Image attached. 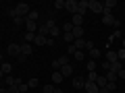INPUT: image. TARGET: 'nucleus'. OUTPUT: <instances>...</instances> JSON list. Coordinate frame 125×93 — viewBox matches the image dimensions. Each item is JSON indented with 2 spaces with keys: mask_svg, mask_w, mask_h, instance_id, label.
Listing matches in <instances>:
<instances>
[{
  "mask_svg": "<svg viewBox=\"0 0 125 93\" xmlns=\"http://www.w3.org/2000/svg\"><path fill=\"white\" fill-rule=\"evenodd\" d=\"M29 10H31V8H29L27 2H19V4L15 6V15H17V17H23V19L29 15Z\"/></svg>",
  "mask_w": 125,
  "mask_h": 93,
  "instance_id": "1",
  "label": "nucleus"
},
{
  "mask_svg": "<svg viewBox=\"0 0 125 93\" xmlns=\"http://www.w3.org/2000/svg\"><path fill=\"white\" fill-rule=\"evenodd\" d=\"M102 25H111V27H115V29H119L121 21H119V19H115L113 15H102Z\"/></svg>",
  "mask_w": 125,
  "mask_h": 93,
  "instance_id": "2",
  "label": "nucleus"
},
{
  "mask_svg": "<svg viewBox=\"0 0 125 93\" xmlns=\"http://www.w3.org/2000/svg\"><path fill=\"white\" fill-rule=\"evenodd\" d=\"M4 83H6V87H19V85L23 83L19 77H13V75H6L4 77Z\"/></svg>",
  "mask_w": 125,
  "mask_h": 93,
  "instance_id": "3",
  "label": "nucleus"
},
{
  "mask_svg": "<svg viewBox=\"0 0 125 93\" xmlns=\"http://www.w3.org/2000/svg\"><path fill=\"white\" fill-rule=\"evenodd\" d=\"M88 10H92L94 15H102V2H98V0H90Z\"/></svg>",
  "mask_w": 125,
  "mask_h": 93,
  "instance_id": "4",
  "label": "nucleus"
},
{
  "mask_svg": "<svg viewBox=\"0 0 125 93\" xmlns=\"http://www.w3.org/2000/svg\"><path fill=\"white\" fill-rule=\"evenodd\" d=\"M117 6L115 0H106V2H102V15H113V8Z\"/></svg>",
  "mask_w": 125,
  "mask_h": 93,
  "instance_id": "5",
  "label": "nucleus"
},
{
  "mask_svg": "<svg viewBox=\"0 0 125 93\" xmlns=\"http://www.w3.org/2000/svg\"><path fill=\"white\" fill-rule=\"evenodd\" d=\"M6 52H9V56H17V58H21V46H19V44H9Z\"/></svg>",
  "mask_w": 125,
  "mask_h": 93,
  "instance_id": "6",
  "label": "nucleus"
},
{
  "mask_svg": "<svg viewBox=\"0 0 125 93\" xmlns=\"http://www.w3.org/2000/svg\"><path fill=\"white\" fill-rule=\"evenodd\" d=\"M88 6H90V0H79V2H77V15L83 17V15L88 13Z\"/></svg>",
  "mask_w": 125,
  "mask_h": 93,
  "instance_id": "7",
  "label": "nucleus"
},
{
  "mask_svg": "<svg viewBox=\"0 0 125 93\" xmlns=\"http://www.w3.org/2000/svg\"><path fill=\"white\" fill-rule=\"evenodd\" d=\"M65 10L71 15H77V0H65Z\"/></svg>",
  "mask_w": 125,
  "mask_h": 93,
  "instance_id": "8",
  "label": "nucleus"
},
{
  "mask_svg": "<svg viewBox=\"0 0 125 93\" xmlns=\"http://www.w3.org/2000/svg\"><path fill=\"white\" fill-rule=\"evenodd\" d=\"M38 19H40V10L31 8V10H29V15L25 17V21H33V23H38Z\"/></svg>",
  "mask_w": 125,
  "mask_h": 93,
  "instance_id": "9",
  "label": "nucleus"
},
{
  "mask_svg": "<svg viewBox=\"0 0 125 93\" xmlns=\"http://www.w3.org/2000/svg\"><path fill=\"white\" fill-rule=\"evenodd\" d=\"M38 25H40V23H33V21H25L27 33H38Z\"/></svg>",
  "mask_w": 125,
  "mask_h": 93,
  "instance_id": "10",
  "label": "nucleus"
},
{
  "mask_svg": "<svg viewBox=\"0 0 125 93\" xmlns=\"http://www.w3.org/2000/svg\"><path fill=\"white\" fill-rule=\"evenodd\" d=\"M83 89H85L88 93H98V91H100V89H98V85H96V83H88V81H85Z\"/></svg>",
  "mask_w": 125,
  "mask_h": 93,
  "instance_id": "11",
  "label": "nucleus"
},
{
  "mask_svg": "<svg viewBox=\"0 0 125 93\" xmlns=\"http://www.w3.org/2000/svg\"><path fill=\"white\" fill-rule=\"evenodd\" d=\"M31 56V44H21V58Z\"/></svg>",
  "mask_w": 125,
  "mask_h": 93,
  "instance_id": "12",
  "label": "nucleus"
},
{
  "mask_svg": "<svg viewBox=\"0 0 125 93\" xmlns=\"http://www.w3.org/2000/svg\"><path fill=\"white\" fill-rule=\"evenodd\" d=\"M83 85H85L83 77H75V79H73V87H75V89H83Z\"/></svg>",
  "mask_w": 125,
  "mask_h": 93,
  "instance_id": "13",
  "label": "nucleus"
},
{
  "mask_svg": "<svg viewBox=\"0 0 125 93\" xmlns=\"http://www.w3.org/2000/svg\"><path fill=\"white\" fill-rule=\"evenodd\" d=\"M58 72H61L62 77H71V75H73V66H71V64H67V66H61V70H58Z\"/></svg>",
  "mask_w": 125,
  "mask_h": 93,
  "instance_id": "14",
  "label": "nucleus"
},
{
  "mask_svg": "<svg viewBox=\"0 0 125 93\" xmlns=\"http://www.w3.org/2000/svg\"><path fill=\"white\" fill-rule=\"evenodd\" d=\"M96 85H98V89H104V87L108 85L106 77H104V75H98V79H96Z\"/></svg>",
  "mask_w": 125,
  "mask_h": 93,
  "instance_id": "15",
  "label": "nucleus"
},
{
  "mask_svg": "<svg viewBox=\"0 0 125 93\" xmlns=\"http://www.w3.org/2000/svg\"><path fill=\"white\" fill-rule=\"evenodd\" d=\"M71 23H73V27H81L83 17H81V15H73V17H71Z\"/></svg>",
  "mask_w": 125,
  "mask_h": 93,
  "instance_id": "16",
  "label": "nucleus"
},
{
  "mask_svg": "<svg viewBox=\"0 0 125 93\" xmlns=\"http://www.w3.org/2000/svg\"><path fill=\"white\" fill-rule=\"evenodd\" d=\"M38 35H48V25H46V23H40V25H38Z\"/></svg>",
  "mask_w": 125,
  "mask_h": 93,
  "instance_id": "17",
  "label": "nucleus"
},
{
  "mask_svg": "<svg viewBox=\"0 0 125 93\" xmlns=\"http://www.w3.org/2000/svg\"><path fill=\"white\" fill-rule=\"evenodd\" d=\"M0 70L4 72V77H6L10 70H13V64H9V62H2V64H0Z\"/></svg>",
  "mask_w": 125,
  "mask_h": 93,
  "instance_id": "18",
  "label": "nucleus"
},
{
  "mask_svg": "<svg viewBox=\"0 0 125 93\" xmlns=\"http://www.w3.org/2000/svg\"><path fill=\"white\" fill-rule=\"evenodd\" d=\"M73 37L75 39H81L83 37V27H73Z\"/></svg>",
  "mask_w": 125,
  "mask_h": 93,
  "instance_id": "19",
  "label": "nucleus"
},
{
  "mask_svg": "<svg viewBox=\"0 0 125 93\" xmlns=\"http://www.w3.org/2000/svg\"><path fill=\"white\" fill-rule=\"evenodd\" d=\"M117 60H119V58H117V52L108 50V52H106V62H111V64H113V62H117Z\"/></svg>",
  "mask_w": 125,
  "mask_h": 93,
  "instance_id": "20",
  "label": "nucleus"
},
{
  "mask_svg": "<svg viewBox=\"0 0 125 93\" xmlns=\"http://www.w3.org/2000/svg\"><path fill=\"white\" fill-rule=\"evenodd\" d=\"M88 56H90V60H96V58H100L102 54H100L98 48H94V50H90V52H88Z\"/></svg>",
  "mask_w": 125,
  "mask_h": 93,
  "instance_id": "21",
  "label": "nucleus"
},
{
  "mask_svg": "<svg viewBox=\"0 0 125 93\" xmlns=\"http://www.w3.org/2000/svg\"><path fill=\"white\" fill-rule=\"evenodd\" d=\"M62 79H65V77H62L61 72H52V85H58V83H62Z\"/></svg>",
  "mask_w": 125,
  "mask_h": 93,
  "instance_id": "22",
  "label": "nucleus"
},
{
  "mask_svg": "<svg viewBox=\"0 0 125 93\" xmlns=\"http://www.w3.org/2000/svg\"><path fill=\"white\" fill-rule=\"evenodd\" d=\"M56 60H58V64H61V66H67V64H69V54H62V56H58Z\"/></svg>",
  "mask_w": 125,
  "mask_h": 93,
  "instance_id": "23",
  "label": "nucleus"
},
{
  "mask_svg": "<svg viewBox=\"0 0 125 93\" xmlns=\"http://www.w3.org/2000/svg\"><path fill=\"white\" fill-rule=\"evenodd\" d=\"M48 35H50V37H58V35H61V29H58L56 25L50 27V29H48Z\"/></svg>",
  "mask_w": 125,
  "mask_h": 93,
  "instance_id": "24",
  "label": "nucleus"
},
{
  "mask_svg": "<svg viewBox=\"0 0 125 93\" xmlns=\"http://www.w3.org/2000/svg\"><path fill=\"white\" fill-rule=\"evenodd\" d=\"M85 56H88V54H85V52H83V50H77V52H75V54H73V58H75V60H77V62H81V60H83V58H85Z\"/></svg>",
  "mask_w": 125,
  "mask_h": 93,
  "instance_id": "25",
  "label": "nucleus"
},
{
  "mask_svg": "<svg viewBox=\"0 0 125 93\" xmlns=\"http://www.w3.org/2000/svg\"><path fill=\"white\" fill-rule=\"evenodd\" d=\"M104 77H106V81H108V83H117V79H119V77H117V72H111V70H108Z\"/></svg>",
  "mask_w": 125,
  "mask_h": 93,
  "instance_id": "26",
  "label": "nucleus"
},
{
  "mask_svg": "<svg viewBox=\"0 0 125 93\" xmlns=\"http://www.w3.org/2000/svg\"><path fill=\"white\" fill-rule=\"evenodd\" d=\"M73 46H75L77 50H85V39H83V37H81V39H75V41H73Z\"/></svg>",
  "mask_w": 125,
  "mask_h": 93,
  "instance_id": "27",
  "label": "nucleus"
},
{
  "mask_svg": "<svg viewBox=\"0 0 125 93\" xmlns=\"http://www.w3.org/2000/svg\"><path fill=\"white\" fill-rule=\"evenodd\" d=\"M33 44H36V46H46V37H44V35H38V33H36V39H33Z\"/></svg>",
  "mask_w": 125,
  "mask_h": 93,
  "instance_id": "28",
  "label": "nucleus"
},
{
  "mask_svg": "<svg viewBox=\"0 0 125 93\" xmlns=\"http://www.w3.org/2000/svg\"><path fill=\"white\" fill-rule=\"evenodd\" d=\"M96 79H98V72H88L85 75V81L88 83H96Z\"/></svg>",
  "mask_w": 125,
  "mask_h": 93,
  "instance_id": "29",
  "label": "nucleus"
},
{
  "mask_svg": "<svg viewBox=\"0 0 125 93\" xmlns=\"http://www.w3.org/2000/svg\"><path fill=\"white\" fill-rule=\"evenodd\" d=\"M85 68H88V72H94V70H96V60H88Z\"/></svg>",
  "mask_w": 125,
  "mask_h": 93,
  "instance_id": "30",
  "label": "nucleus"
},
{
  "mask_svg": "<svg viewBox=\"0 0 125 93\" xmlns=\"http://www.w3.org/2000/svg\"><path fill=\"white\" fill-rule=\"evenodd\" d=\"M62 31L65 33H73V23H62Z\"/></svg>",
  "mask_w": 125,
  "mask_h": 93,
  "instance_id": "31",
  "label": "nucleus"
},
{
  "mask_svg": "<svg viewBox=\"0 0 125 93\" xmlns=\"http://www.w3.org/2000/svg\"><path fill=\"white\" fill-rule=\"evenodd\" d=\"M23 39H25V44H31V41L36 39V33H25V35H23Z\"/></svg>",
  "mask_w": 125,
  "mask_h": 93,
  "instance_id": "32",
  "label": "nucleus"
},
{
  "mask_svg": "<svg viewBox=\"0 0 125 93\" xmlns=\"http://www.w3.org/2000/svg\"><path fill=\"white\" fill-rule=\"evenodd\" d=\"M62 39L67 41V44H69V46H71V44H73V41H75V37H73V33H65V35H62Z\"/></svg>",
  "mask_w": 125,
  "mask_h": 93,
  "instance_id": "33",
  "label": "nucleus"
},
{
  "mask_svg": "<svg viewBox=\"0 0 125 93\" xmlns=\"http://www.w3.org/2000/svg\"><path fill=\"white\" fill-rule=\"evenodd\" d=\"M54 89H56V85H44V93H54Z\"/></svg>",
  "mask_w": 125,
  "mask_h": 93,
  "instance_id": "34",
  "label": "nucleus"
},
{
  "mask_svg": "<svg viewBox=\"0 0 125 93\" xmlns=\"http://www.w3.org/2000/svg\"><path fill=\"white\" fill-rule=\"evenodd\" d=\"M54 8H58V10H65V0H56V2H54Z\"/></svg>",
  "mask_w": 125,
  "mask_h": 93,
  "instance_id": "35",
  "label": "nucleus"
},
{
  "mask_svg": "<svg viewBox=\"0 0 125 93\" xmlns=\"http://www.w3.org/2000/svg\"><path fill=\"white\" fill-rule=\"evenodd\" d=\"M117 58H119V60H121V62L125 64V50H123V48H121L119 52H117Z\"/></svg>",
  "mask_w": 125,
  "mask_h": 93,
  "instance_id": "36",
  "label": "nucleus"
},
{
  "mask_svg": "<svg viewBox=\"0 0 125 93\" xmlns=\"http://www.w3.org/2000/svg\"><path fill=\"white\" fill-rule=\"evenodd\" d=\"M19 91H21V93L29 91V85H27V83H21V85H19Z\"/></svg>",
  "mask_w": 125,
  "mask_h": 93,
  "instance_id": "37",
  "label": "nucleus"
},
{
  "mask_svg": "<svg viewBox=\"0 0 125 93\" xmlns=\"http://www.w3.org/2000/svg\"><path fill=\"white\" fill-rule=\"evenodd\" d=\"M75 52H77V48H75V46L71 44V46H69V48H67V54H69V56H73V54H75Z\"/></svg>",
  "mask_w": 125,
  "mask_h": 93,
  "instance_id": "38",
  "label": "nucleus"
},
{
  "mask_svg": "<svg viewBox=\"0 0 125 93\" xmlns=\"http://www.w3.org/2000/svg\"><path fill=\"white\" fill-rule=\"evenodd\" d=\"M119 37H121V31L117 29V31H113V35L108 37V39H119Z\"/></svg>",
  "mask_w": 125,
  "mask_h": 93,
  "instance_id": "39",
  "label": "nucleus"
},
{
  "mask_svg": "<svg viewBox=\"0 0 125 93\" xmlns=\"http://www.w3.org/2000/svg\"><path fill=\"white\" fill-rule=\"evenodd\" d=\"M13 21H15V25H23V23H25V19H23V17H15Z\"/></svg>",
  "mask_w": 125,
  "mask_h": 93,
  "instance_id": "40",
  "label": "nucleus"
},
{
  "mask_svg": "<svg viewBox=\"0 0 125 93\" xmlns=\"http://www.w3.org/2000/svg\"><path fill=\"white\" fill-rule=\"evenodd\" d=\"M27 85H29V87H38L40 81H38V79H29V83H27Z\"/></svg>",
  "mask_w": 125,
  "mask_h": 93,
  "instance_id": "41",
  "label": "nucleus"
},
{
  "mask_svg": "<svg viewBox=\"0 0 125 93\" xmlns=\"http://www.w3.org/2000/svg\"><path fill=\"white\" fill-rule=\"evenodd\" d=\"M106 89H108L111 93H117V91H115V89H117V85H115V83H108V85H106Z\"/></svg>",
  "mask_w": 125,
  "mask_h": 93,
  "instance_id": "42",
  "label": "nucleus"
},
{
  "mask_svg": "<svg viewBox=\"0 0 125 93\" xmlns=\"http://www.w3.org/2000/svg\"><path fill=\"white\" fill-rule=\"evenodd\" d=\"M94 48H96L94 41H85V50H88V52H90V50H94Z\"/></svg>",
  "mask_w": 125,
  "mask_h": 93,
  "instance_id": "43",
  "label": "nucleus"
},
{
  "mask_svg": "<svg viewBox=\"0 0 125 93\" xmlns=\"http://www.w3.org/2000/svg\"><path fill=\"white\" fill-rule=\"evenodd\" d=\"M117 77H119V79H123V81H125V68H121V70L117 72Z\"/></svg>",
  "mask_w": 125,
  "mask_h": 93,
  "instance_id": "44",
  "label": "nucleus"
},
{
  "mask_svg": "<svg viewBox=\"0 0 125 93\" xmlns=\"http://www.w3.org/2000/svg\"><path fill=\"white\" fill-rule=\"evenodd\" d=\"M102 68L108 72V68H111V62H106V60H104V62H102Z\"/></svg>",
  "mask_w": 125,
  "mask_h": 93,
  "instance_id": "45",
  "label": "nucleus"
},
{
  "mask_svg": "<svg viewBox=\"0 0 125 93\" xmlns=\"http://www.w3.org/2000/svg\"><path fill=\"white\" fill-rule=\"evenodd\" d=\"M9 93H21V91H19V87H9Z\"/></svg>",
  "mask_w": 125,
  "mask_h": 93,
  "instance_id": "46",
  "label": "nucleus"
},
{
  "mask_svg": "<svg viewBox=\"0 0 125 93\" xmlns=\"http://www.w3.org/2000/svg\"><path fill=\"white\" fill-rule=\"evenodd\" d=\"M52 68H54V70H58V68H61V64H58V60H54V62H52Z\"/></svg>",
  "mask_w": 125,
  "mask_h": 93,
  "instance_id": "47",
  "label": "nucleus"
},
{
  "mask_svg": "<svg viewBox=\"0 0 125 93\" xmlns=\"http://www.w3.org/2000/svg\"><path fill=\"white\" fill-rule=\"evenodd\" d=\"M46 46H54V39H52V37H46Z\"/></svg>",
  "mask_w": 125,
  "mask_h": 93,
  "instance_id": "48",
  "label": "nucleus"
},
{
  "mask_svg": "<svg viewBox=\"0 0 125 93\" xmlns=\"http://www.w3.org/2000/svg\"><path fill=\"white\" fill-rule=\"evenodd\" d=\"M98 93H111V91H108V89H106V87H104V89H100V91H98Z\"/></svg>",
  "mask_w": 125,
  "mask_h": 93,
  "instance_id": "49",
  "label": "nucleus"
},
{
  "mask_svg": "<svg viewBox=\"0 0 125 93\" xmlns=\"http://www.w3.org/2000/svg\"><path fill=\"white\" fill-rule=\"evenodd\" d=\"M0 93H9V89H2V87H0Z\"/></svg>",
  "mask_w": 125,
  "mask_h": 93,
  "instance_id": "50",
  "label": "nucleus"
},
{
  "mask_svg": "<svg viewBox=\"0 0 125 93\" xmlns=\"http://www.w3.org/2000/svg\"><path fill=\"white\" fill-rule=\"evenodd\" d=\"M54 93H62V89H58V87H56V89H54Z\"/></svg>",
  "mask_w": 125,
  "mask_h": 93,
  "instance_id": "51",
  "label": "nucleus"
},
{
  "mask_svg": "<svg viewBox=\"0 0 125 93\" xmlns=\"http://www.w3.org/2000/svg\"><path fill=\"white\" fill-rule=\"evenodd\" d=\"M2 77H4V72H2V70H0V79H2Z\"/></svg>",
  "mask_w": 125,
  "mask_h": 93,
  "instance_id": "52",
  "label": "nucleus"
},
{
  "mask_svg": "<svg viewBox=\"0 0 125 93\" xmlns=\"http://www.w3.org/2000/svg\"><path fill=\"white\" fill-rule=\"evenodd\" d=\"M121 48H123V50H125V39H123V46H121Z\"/></svg>",
  "mask_w": 125,
  "mask_h": 93,
  "instance_id": "53",
  "label": "nucleus"
},
{
  "mask_svg": "<svg viewBox=\"0 0 125 93\" xmlns=\"http://www.w3.org/2000/svg\"><path fill=\"white\" fill-rule=\"evenodd\" d=\"M0 62H2V54H0Z\"/></svg>",
  "mask_w": 125,
  "mask_h": 93,
  "instance_id": "54",
  "label": "nucleus"
},
{
  "mask_svg": "<svg viewBox=\"0 0 125 93\" xmlns=\"http://www.w3.org/2000/svg\"><path fill=\"white\" fill-rule=\"evenodd\" d=\"M117 93H121V91H117Z\"/></svg>",
  "mask_w": 125,
  "mask_h": 93,
  "instance_id": "55",
  "label": "nucleus"
},
{
  "mask_svg": "<svg viewBox=\"0 0 125 93\" xmlns=\"http://www.w3.org/2000/svg\"><path fill=\"white\" fill-rule=\"evenodd\" d=\"M0 31H2V29H0Z\"/></svg>",
  "mask_w": 125,
  "mask_h": 93,
  "instance_id": "56",
  "label": "nucleus"
}]
</instances>
